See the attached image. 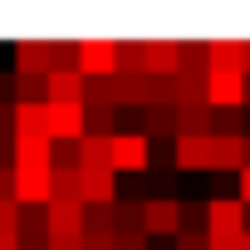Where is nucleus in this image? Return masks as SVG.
I'll return each mask as SVG.
<instances>
[{"instance_id": "nucleus-39", "label": "nucleus", "mask_w": 250, "mask_h": 250, "mask_svg": "<svg viewBox=\"0 0 250 250\" xmlns=\"http://www.w3.org/2000/svg\"><path fill=\"white\" fill-rule=\"evenodd\" d=\"M245 74H250V40H245Z\"/></svg>"}, {"instance_id": "nucleus-16", "label": "nucleus", "mask_w": 250, "mask_h": 250, "mask_svg": "<svg viewBox=\"0 0 250 250\" xmlns=\"http://www.w3.org/2000/svg\"><path fill=\"white\" fill-rule=\"evenodd\" d=\"M49 103H83V74L79 69H54L49 74Z\"/></svg>"}, {"instance_id": "nucleus-38", "label": "nucleus", "mask_w": 250, "mask_h": 250, "mask_svg": "<svg viewBox=\"0 0 250 250\" xmlns=\"http://www.w3.org/2000/svg\"><path fill=\"white\" fill-rule=\"evenodd\" d=\"M49 250H83L79 240H49Z\"/></svg>"}, {"instance_id": "nucleus-15", "label": "nucleus", "mask_w": 250, "mask_h": 250, "mask_svg": "<svg viewBox=\"0 0 250 250\" xmlns=\"http://www.w3.org/2000/svg\"><path fill=\"white\" fill-rule=\"evenodd\" d=\"M177 113H182V128H177V138H211V133H216V108H211V103L177 108Z\"/></svg>"}, {"instance_id": "nucleus-36", "label": "nucleus", "mask_w": 250, "mask_h": 250, "mask_svg": "<svg viewBox=\"0 0 250 250\" xmlns=\"http://www.w3.org/2000/svg\"><path fill=\"white\" fill-rule=\"evenodd\" d=\"M211 250H245V235H211Z\"/></svg>"}, {"instance_id": "nucleus-19", "label": "nucleus", "mask_w": 250, "mask_h": 250, "mask_svg": "<svg viewBox=\"0 0 250 250\" xmlns=\"http://www.w3.org/2000/svg\"><path fill=\"white\" fill-rule=\"evenodd\" d=\"M15 138H49V123L40 103H15Z\"/></svg>"}, {"instance_id": "nucleus-8", "label": "nucleus", "mask_w": 250, "mask_h": 250, "mask_svg": "<svg viewBox=\"0 0 250 250\" xmlns=\"http://www.w3.org/2000/svg\"><path fill=\"white\" fill-rule=\"evenodd\" d=\"M44 221H49V240H79L83 235V206L79 201H49Z\"/></svg>"}, {"instance_id": "nucleus-29", "label": "nucleus", "mask_w": 250, "mask_h": 250, "mask_svg": "<svg viewBox=\"0 0 250 250\" xmlns=\"http://www.w3.org/2000/svg\"><path fill=\"white\" fill-rule=\"evenodd\" d=\"M0 235H20V201H0Z\"/></svg>"}, {"instance_id": "nucleus-14", "label": "nucleus", "mask_w": 250, "mask_h": 250, "mask_svg": "<svg viewBox=\"0 0 250 250\" xmlns=\"http://www.w3.org/2000/svg\"><path fill=\"white\" fill-rule=\"evenodd\" d=\"M177 128H182V113L177 108H143V138L147 143L177 138Z\"/></svg>"}, {"instance_id": "nucleus-34", "label": "nucleus", "mask_w": 250, "mask_h": 250, "mask_svg": "<svg viewBox=\"0 0 250 250\" xmlns=\"http://www.w3.org/2000/svg\"><path fill=\"white\" fill-rule=\"evenodd\" d=\"M79 245H83V250H113V235H93V230H83Z\"/></svg>"}, {"instance_id": "nucleus-9", "label": "nucleus", "mask_w": 250, "mask_h": 250, "mask_svg": "<svg viewBox=\"0 0 250 250\" xmlns=\"http://www.w3.org/2000/svg\"><path fill=\"white\" fill-rule=\"evenodd\" d=\"M49 172L54 167H15V201L20 206H49Z\"/></svg>"}, {"instance_id": "nucleus-26", "label": "nucleus", "mask_w": 250, "mask_h": 250, "mask_svg": "<svg viewBox=\"0 0 250 250\" xmlns=\"http://www.w3.org/2000/svg\"><path fill=\"white\" fill-rule=\"evenodd\" d=\"M20 240H49L44 206H20Z\"/></svg>"}, {"instance_id": "nucleus-41", "label": "nucleus", "mask_w": 250, "mask_h": 250, "mask_svg": "<svg viewBox=\"0 0 250 250\" xmlns=\"http://www.w3.org/2000/svg\"><path fill=\"white\" fill-rule=\"evenodd\" d=\"M245 250H250V230H245Z\"/></svg>"}, {"instance_id": "nucleus-4", "label": "nucleus", "mask_w": 250, "mask_h": 250, "mask_svg": "<svg viewBox=\"0 0 250 250\" xmlns=\"http://www.w3.org/2000/svg\"><path fill=\"white\" fill-rule=\"evenodd\" d=\"M245 201L240 196H211L206 201V230L211 235H245Z\"/></svg>"}, {"instance_id": "nucleus-10", "label": "nucleus", "mask_w": 250, "mask_h": 250, "mask_svg": "<svg viewBox=\"0 0 250 250\" xmlns=\"http://www.w3.org/2000/svg\"><path fill=\"white\" fill-rule=\"evenodd\" d=\"M54 69V40H20L15 44V74H49Z\"/></svg>"}, {"instance_id": "nucleus-5", "label": "nucleus", "mask_w": 250, "mask_h": 250, "mask_svg": "<svg viewBox=\"0 0 250 250\" xmlns=\"http://www.w3.org/2000/svg\"><path fill=\"white\" fill-rule=\"evenodd\" d=\"M206 103L211 108H245L250 103V74H211L206 79Z\"/></svg>"}, {"instance_id": "nucleus-27", "label": "nucleus", "mask_w": 250, "mask_h": 250, "mask_svg": "<svg viewBox=\"0 0 250 250\" xmlns=\"http://www.w3.org/2000/svg\"><path fill=\"white\" fill-rule=\"evenodd\" d=\"M83 230H93V235H118L113 206H83Z\"/></svg>"}, {"instance_id": "nucleus-37", "label": "nucleus", "mask_w": 250, "mask_h": 250, "mask_svg": "<svg viewBox=\"0 0 250 250\" xmlns=\"http://www.w3.org/2000/svg\"><path fill=\"white\" fill-rule=\"evenodd\" d=\"M240 201H245V206H250V167H245V172H240Z\"/></svg>"}, {"instance_id": "nucleus-30", "label": "nucleus", "mask_w": 250, "mask_h": 250, "mask_svg": "<svg viewBox=\"0 0 250 250\" xmlns=\"http://www.w3.org/2000/svg\"><path fill=\"white\" fill-rule=\"evenodd\" d=\"M113 250H147V230H118Z\"/></svg>"}, {"instance_id": "nucleus-6", "label": "nucleus", "mask_w": 250, "mask_h": 250, "mask_svg": "<svg viewBox=\"0 0 250 250\" xmlns=\"http://www.w3.org/2000/svg\"><path fill=\"white\" fill-rule=\"evenodd\" d=\"M79 201L83 206H113L118 201V172L113 167H79Z\"/></svg>"}, {"instance_id": "nucleus-20", "label": "nucleus", "mask_w": 250, "mask_h": 250, "mask_svg": "<svg viewBox=\"0 0 250 250\" xmlns=\"http://www.w3.org/2000/svg\"><path fill=\"white\" fill-rule=\"evenodd\" d=\"M118 74H147V40H118Z\"/></svg>"}, {"instance_id": "nucleus-28", "label": "nucleus", "mask_w": 250, "mask_h": 250, "mask_svg": "<svg viewBox=\"0 0 250 250\" xmlns=\"http://www.w3.org/2000/svg\"><path fill=\"white\" fill-rule=\"evenodd\" d=\"M182 230H201V235H211L206 230V201L196 206V201H182Z\"/></svg>"}, {"instance_id": "nucleus-23", "label": "nucleus", "mask_w": 250, "mask_h": 250, "mask_svg": "<svg viewBox=\"0 0 250 250\" xmlns=\"http://www.w3.org/2000/svg\"><path fill=\"white\" fill-rule=\"evenodd\" d=\"M49 201H79V167H54L49 172Z\"/></svg>"}, {"instance_id": "nucleus-1", "label": "nucleus", "mask_w": 250, "mask_h": 250, "mask_svg": "<svg viewBox=\"0 0 250 250\" xmlns=\"http://www.w3.org/2000/svg\"><path fill=\"white\" fill-rule=\"evenodd\" d=\"M147 167H152V143L143 133H118L113 138V172L147 177Z\"/></svg>"}, {"instance_id": "nucleus-24", "label": "nucleus", "mask_w": 250, "mask_h": 250, "mask_svg": "<svg viewBox=\"0 0 250 250\" xmlns=\"http://www.w3.org/2000/svg\"><path fill=\"white\" fill-rule=\"evenodd\" d=\"M15 103H49V74H20L15 83Z\"/></svg>"}, {"instance_id": "nucleus-35", "label": "nucleus", "mask_w": 250, "mask_h": 250, "mask_svg": "<svg viewBox=\"0 0 250 250\" xmlns=\"http://www.w3.org/2000/svg\"><path fill=\"white\" fill-rule=\"evenodd\" d=\"M0 201H15V167H0Z\"/></svg>"}, {"instance_id": "nucleus-33", "label": "nucleus", "mask_w": 250, "mask_h": 250, "mask_svg": "<svg viewBox=\"0 0 250 250\" xmlns=\"http://www.w3.org/2000/svg\"><path fill=\"white\" fill-rule=\"evenodd\" d=\"M0 143L15 147V108H0Z\"/></svg>"}, {"instance_id": "nucleus-17", "label": "nucleus", "mask_w": 250, "mask_h": 250, "mask_svg": "<svg viewBox=\"0 0 250 250\" xmlns=\"http://www.w3.org/2000/svg\"><path fill=\"white\" fill-rule=\"evenodd\" d=\"M211 138H216V133H211ZM211 138H177V147H172L177 167H201V172H211Z\"/></svg>"}, {"instance_id": "nucleus-32", "label": "nucleus", "mask_w": 250, "mask_h": 250, "mask_svg": "<svg viewBox=\"0 0 250 250\" xmlns=\"http://www.w3.org/2000/svg\"><path fill=\"white\" fill-rule=\"evenodd\" d=\"M15 83H20L15 69H10V74H0V108H15Z\"/></svg>"}, {"instance_id": "nucleus-18", "label": "nucleus", "mask_w": 250, "mask_h": 250, "mask_svg": "<svg viewBox=\"0 0 250 250\" xmlns=\"http://www.w3.org/2000/svg\"><path fill=\"white\" fill-rule=\"evenodd\" d=\"M177 74L211 79V44H206V40H182V69H177Z\"/></svg>"}, {"instance_id": "nucleus-25", "label": "nucleus", "mask_w": 250, "mask_h": 250, "mask_svg": "<svg viewBox=\"0 0 250 250\" xmlns=\"http://www.w3.org/2000/svg\"><path fill=\"white\" fill-rule=\"evenodd\" d=\"M143 206L147 201H138V196H118L113 201V226L118 230H143Z\"/></svg>"}, {"instance_id": "nucleus-7", "label": "nucleus", "mask_w": 250, "mask_h": 250, "mask_svg": "<svg viewBox=\"0 0 250 250\" xmlns=\"http://www.w3.org/2000/svg\"><path fill=\"white\" fill-rule=\"evenodd\" d=\"M44 123L54 143H79L83 138V103H44Z\"/></svg>"}, {"instance_id": "nucleus-40", "label": "nucleus", "mask_w": 250, "mask_h": 250, "mask_svg": "<svg viewBox=\"0 0 250 250\" xmlns=\"http://www.w3.org/2000/svg\"><path fill=\"white\" fill-rule=\"evenodd\" d=\"M245 167H250V133H245Z\"/></svg>"}, {"instance_id": "nucleus-3", "label": "nucleus", "mask_w": 250, "mask_h": 250, "mask_svg": "<svg viewBox=\"0 0 250 250\" xmlns=\"http://www.w3.org/2000/svg\"><path fill=\"white\" fill-rule=\"evenodd\" d=\"M143 230L147 235H182V196H147L143 206Z\"/></svg>"}, {"instance_id": "nucleus-11", "label": "nucleus", "mask_w": 250, "mask_h": 250, "mask_svg": "<svg viewBox=\"0 0 250 250\" xmlns=\"http://www.w3.org/2000/svg\"><path fill=\"white\" fill-rule=\"evenodd\" d=\"M182 69V40H147V74L177 79Z\"/></svg>"}, {"instance_id": "nucleus-13", "label": "nucleus", "mask_w": 250, "mask_h": 250, "mask_svg": "<svg viewBox=\"0 0 250 250\" xmlns=\"http://www.w3.org/2000/svg\"><path fill=\"white\" fill-rule=\"evenodd\" d=\"M211 74H245V40H211Z\"/></svg>"}, {"instance_id": "nucleus-31", "label": "nucleus", "mask_w": 250, "mask_h": 250, "mask_svg": "<svg viewBox=\"0 0 250 250\" xmlns=\"http://www.w3.org/2000/svg\"><path fill=\"white\" fill-rule=\"evenodd\" d=\"M177 250H211V235H201V230H182V235H177Z\"/></svg>"}, {"instance_id": "nucleus-2", "label": "nucleus", "mask_w": 250, "mask_h": 250, "mask_svg": "<svg viewBox=\"0 0 250 250\" xmlns=\"http://www.w3.org/2000/svg\"><path fill=\"white\" fill-rule=\"evenodd\" d=\"M79 74L113 79L118 74V40H79Z\"/></svg>"}, {"instance_id": "nucleus-21", "label": "nucleus", "mask_w": 250, "mask_h": 250, "mask_svg": "<svg viewBox=\"0 0 250 250\" xmlns=\"http://www.w3.org/2000/svg\"><path fill=\"white\" fill-rule=\"evenodd\" d=\"M83 138H118V108H83Z\"/></svg>"}, {"instance_id": "nucleus-12", "label": "nucleus", "mask_w": 250, "mask_h": 250, "mask_svg": "<svg viewBox=\"0 0 250 250\" xmlns=\"http://www.w3.org/2000/svg\"><path fill=\"white\" fill-rule=\"evenodd\" d=\"M211 172H245V138H211Z\"/></svg>"}, {"instance_id": "nucleus-22", "label": "nucleus", "mask_w": 250, "mask_h": 250, "mask_svg": "<svg viewBox=\"0 0 250 250\" xmlns=\"http://www.w3.org/2000/svg\"><path fill=\"white\" fill-rule=\"evenodd\" d=\"M79 167H113V138H79Z\"/></svg>"}]
</instances>
